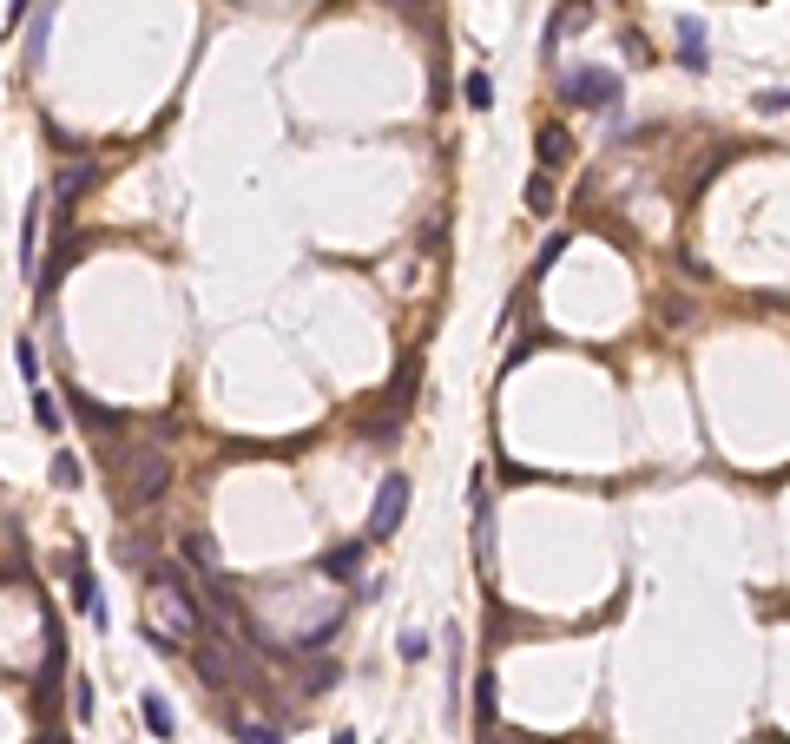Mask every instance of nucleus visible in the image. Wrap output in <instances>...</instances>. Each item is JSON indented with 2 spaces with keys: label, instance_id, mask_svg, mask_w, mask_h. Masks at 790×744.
<instances>
[{
  "label": "nucleus",
  "instance_id": "20",
  "mask_svg": "<svg viewBox=\"0 0 790 744\" xmlns=\"http://www.w3.org/2000/svg\"><path fill=\"white\" fill-rule=\"evenodd\" d=\"M474 718L481 731H494V679H474Z\"/></svg>",
  "mask_w": 790,
  "mask_h": 744
},
{
  "label": "nucleus",
  "instance_id": "9",
  "mask_svg": "<svg viewBox=\"0 0 790 744\" xmlns=\"http://www.w3.org/2000/svg\"><path fill=\"white\" fill-rule=\"evenodd\" d=\"M363 540H349V547H330V554H323V580H356V573H363Z\"/></svg>",
  "mask_w": 790,
  "mask_h": 744
},
{
  "label": "nucleus",
  "instance_id": "12",
  "mask_svg": "<svg viewBox=\"0 0 790 744\" xmlns=\"http://www.w3.org/2000/svg\"><path fill=\"white\" fill-rule=\"evenodd\" d=\"M139 712H145V725H152V738H172V731H178L172 705H165V698H158V692H145V698H139Z\"/></svg>",
  "mask_w": 790,
  "mask_h": 744
},
{
  "label": "nucleus",
  "instance_id": "3",
  "mask_svg": "<svg viewBox=\"0 0 790 744\" xmlns=\"http://www.w3.org/2000/svg\"><path fill=\"white\" fill-rule=\"evenodd\" d=\"M560 99H567V106H600V112H613V126H619L626 86H619V73H606V66H580V73H560Z\"/></svg>",
  "mask_w": 790,
  "mask_h": 744
},
{
  "label": "nucleus",
  "instance_id": "2",
  "mask_svg": "<svg viewBox=\"0 0 790 744\" xmlns=\"http://www.w3.org/2000/svg\"><path fill=\"white\" fill-rule=\"evenodd\" d=\"M112 468L126 475V488H119V507H152L158 494H165V481H172V455H165L158 442L112 448Z\"/></svg>",
  "mask_w": 790,
  "mask_h": 744
},
{
  "label": "nucleus",
  "instance_id": "25",
  "mask_svg": "<svg viewBox=\"0 0 790 744\" xmlns=\"http://www.w3.org/2000/svg\"><path fill=\"white\" fill-rule=\"evenodd\" d=\"M27 7H33V0H14V7H7V27H20V20H27Z\"/></svg>",
  "mask_w": 790,
  "mask_h": 744
},
{
  "label": "nucleus",
  "instance_id": "24",
  "mask_svg": "<svg viewBox=\"0 0 790 744\" xmlns=\"http://www.w3.org/2000/svg\"><path fill=\"white\" fill-rule=\"evenodd\" d=\"M560 251H567V238H547V244H540V270L560 264ZM540 270H534V277H540Z\"/></svg>",
  "mask_w": 790,
  "mask_h": 744
},
{
  "label": "nucleus",
  "instance_id": "18",
  "mask_svg": "<svg viewBox=\"0 0 790 744\" xmlns=\"http://www.w3.org/2000/svg\"><path fill=\"white\" fill-rule=\"evenodd\" d=\"M33 422L47 428V435H60V402H53L47 389H33Z\"/></svg>",
  "mask_w": 790,
  "mask_h": 744
},
{
  "label": "nucleus",
  "instance_id": "11",
  "mask_svg": "<svg viewBox=\"0 0 790 744\" xmlns=\"http://www.w3.org/2000/svg\"><path fill=\"white\" fill-rule=\"evenodd\" d=\"M47 40H53V7H33V27H27V66H47Z\"/></svg>",
  "mask_w": 790,
  "mask_h": 744
},
{
  "label": "nucleus",
  "instance_id": "8",
  "mask_svg": "<svg viewBox=\"0 0 790 744\" xmlns=\"http://www.w3.org/2000/svg\"><path fill=\"white\" fill-rule=\"evenodd\" d=\"M40 211H47V198H27V218H20V277H40Z\"/></svg>",
  "mask_w": 790,
  "mask_h": 744
},
{
  "label": "nucleus",
  "instance_id": "7",
  "mask_svg": "<svg viewBox=\"0 0 790 744\" xmlns=\"http://www.w3.org/2000/svg\"><path fill=\"white\" fill-rule=\"evenodd\" d=\"M468 501H474V560H481V573H488V567H494V540H488V527H494V514H488V475H474Z\"/></svg>",
  "mask_w": 790,
  "mask_h": 744
},
{
  "label": "nucleus",
  "instance_id": "1",
  "mask_svg": "<svg viewBox=\"0 0 790 744\" xmlns=\"http://www.w3.org/2000/svg\"><path fill=\"white\" fill-rule=\"evenodd\" d=\"M198 626H205V613H198V593H191L185 573L145 567V639L158 652H185L198 646Z\"/></svg>",
  "mask_w": 790,
  "mask_h": 744
},
{
  "label": "nucleus",
  "instance_id": "23",
  "mask_svg": "<svg viewBox=\"0 0 790 744\" xmlns=\"http://www.w3.org/2000/svg\"><path fill=\"white\" fill-rule=\"evenodd\" d=\"M73 712H79V725H86V718H93V685H86V679L73 685Z\"/></svg>",
  "mask_w": 790,
  "mask_h": 744
},
{
  "label": "nucleus",
  "instance_id": "14",
  "mask_svg": "<svg viewBox=\"0 0 790 744\" xmlns=\"http://www.w3.org/2000/svg\"><path fill=\"white\" fill-rule=\"evenodd\" d=\"M185 560L211 580V573H218V547H211V534H185Z\"/></svg>",
  "mask_w": 790,
  "mask_h": 744
},
{
  "label": "nucleus",
  "instance_id": "6",
  "mask_svg": "<svg viewBox=\"0 0 790 744\" xmlns=\"http://www.w3.org/2000/svg\"><path fill=\"white\" fill-rule=\"evenodd\" d=\"M672 33H679V66H685V73H705V66H711L705 20H698V14H679V27H672Z\"/></svg>",
  "mask_w": 790,
  "mask_h": 744
},
{
  "label": "nucleus",
  "instance_id": "26",
  "mask_svg": "<svg viewBox=\"0 0 790 744\" xmlns=\"http://www.w3.org/2000/svg\"><path fill=\"white\" fill-rule=\"evenodd\" d=\"M336 744H356V738H349V731H343V738H336Z\"/></svg>",
  "mask_w": 790,
  "mask_h": 744
},
{
  "label": "nucleus",
  "instance_id": "5",
  "mask_svg": "<svg viewBox=\"0 0 790 744\" xmlns=\"http://www.w3.org/2000/svg\"><path fill=\"white\" fill-rule=\"evenodd\" d=\"M73 613L93 619V626H106V600H99V580L86 573V547L73 554Z\"/></svg>",
  "mask_w": 790,
  "mask_h": 744
},
{
  "label": "nucleus",
  "instance_id": "27",
  "mask_svg": "<svg viewBox=\"0 0 790 744\" xmlns=\"http://www.w3.org/2000/svg\"><path fill=\"white\" fill-rule=\"evenodd\" d=\"M395 7H409V0H395Z\"/></svg>",
  "mask_w": 790,
  "mask_h": 744
},
{
  "label": "nucleus",
  "instance_id": "16",
  "mask_svg": "<svg viewBox=\"0 0 790 744\" xmlns=\"http://www.w3.org/2000/svg\"><path fill=\"white\" fill-rule=\"evenodd\" d=\"M461 99H468L474 112H488L494 106V80H488V73H468V80H461Z\"/></svg>",
  "mask_w": 790,
  "mask_h": 744
},
{
  "label": "nucleus",
  "instance_id": "15",
  "mask_svg": "<svg viewBox=\"0 0 790 744\" xmlns=\"http://www.w3.org/2000/svg\"><path fill=\"white\" fill-rule=\"evenodd\" d=\"M14 363H20V382L40 389V349H33V336H14Z\"/></svg>",
  "mask_w": 790,
  "mask_h": 744
},
{
  "label": "nucleus",
  "instance_id": "22",
  "mask_svg": "<svg viewBox=\"0 0 790 744\" xmlns=\"http://www.w3.org/2000/svg\"><path fill=\"white\" fill-rule=\"evenodd\" d=\"M402 659L422 665V659H428V633H402Z\"/></svg>",
  "mask_w": 790,
  "mask_h": 744
},
{
  "label": "nucleus",
  "instance_id": "21",
  "mask_svg": "<svg viewBox=\"0 0 790 744\" xmlns=\"http://www.w3.org/2000/svg\"><path fill=\"white\" fill-rule=\"evenodd\" d=\"M231 731H237V744H284L270 725H251V718H231Z\"/></svg>",
  "mask_w": 790,
  "mask_h": 744
},
{
  "label": "nucleus",
  "instance_id": "10",
  "mask_svg": "<svg viewBox=\"0 0 790 744\" xmlns=\"http://www.w3.org/2000/svg\"><path fill=\"white\" fill-rule=\"evenodd\" d=\"M534 152H540V172H560V165L573 159V139H567V132H560V126H540Z\"/></svg>",
  "mask_w": 790,
  "mask_h": 744
},
{
  "label": "nucleus",
  "instance_id": "4",
  "mask_svg": "<svg viewBox=\"0 0 790 744\" xmlns=\"http://www.w3.org/2000/svg\"><path fill=\"white\" fill-rule=\"evenodd\" d=\"M409 494H415V481L395 468V475H382V488H376V507H369V527H363V547H382V540L402 527V514H409Z\"/></svg>",
  "mask_w": 790,
  "mask_h": 744
},
{
  "label": "nucleus",
  "instance_id": "19",
  "mask_svg": "<svg viewBox=\"0 0 790 744\" xmlns=\"http://www.w3.org/2000/svg\"><path fill=\"white\" fill-rule=\"evenodd\" d=\"M93 178H99L93 165H73V172L60 178V205H73V198H79V191H86V185H93Z\"/></svg>",
  "mask_w": 790,
  "mask_h": 744
},
{
  "label": "nucleus",
  "instance_id": "17",
  "mask_svg": "<svg viewBox=\"0 0 790 744\" xmlns=\"http://www.w3.org/2000/svg\"><path fill=\"white\" fill-rule=\"evenodd\" d=\"M527 211H534V218H553V178L547 172L527 178Z\"/></svg>",
  "mask_w": 790,
  "mask_h": 744
},
{
  "label": "nucleus",
  "instance_id": "13",
  "mask_svg": "<svg viewBox=\"0 0 790 744\" xmlns=\"http://www.w3.org/2000/svg\"><path fill=\"white\" fill-rule=\"evenodd\" d=\"M79 481H86V475H79V455H73V448H53V488L79 494Z\"/></svg>",
  "mask_w": 790,
  "mask_h": 744
}]
</instances>
